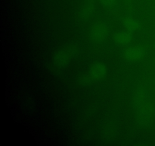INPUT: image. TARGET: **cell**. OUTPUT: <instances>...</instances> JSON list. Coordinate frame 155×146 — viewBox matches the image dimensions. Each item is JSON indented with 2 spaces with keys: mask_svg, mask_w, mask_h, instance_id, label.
Here are the masks:
<instances>
[{
  "mask_svg": "<svg viewBox=\"0 0 155 146\" xmlns=\"http://www.w3.org/2000/svg\"><path fill=\"white\" fill-rule=\"evenodd\" d=\"M77 49L75 46H69L62 49L58 52L54 57V63L57 67H61L66 65L68 62H71L77 53Z\"/></svg>",
  "mask_w": 155,
  "mask_h": 146,
  "instance_id": "1",
  "label": "cell"
},
{
  "mask_svg": "<svg viewBox=\"0 0 155 146\" xmlns=\"http://www.w3.org/2000/svg\"><path fill=\"white\" fill-rule=\"evenodd\" d=\"M142 55H143V50L140 47L130 48L125 53L126 58L130 61L137 60L142 57Z\"/></svg>",
  "mask_w": 155,
  "mask_h": 146,
  "instance_id": "5",
  "label": "cell"
},
{
  "mask_svg": "<svg viewBox=\"0 0 155 146\" xmlns=\"http://www.w3.org/2000/svg\"><path fill=\"white\" fill-rule=\"evenodd\" d=\"M107 73V68L103 63L98 62L95 63L90 68V75L92 76L93 80H100L105 76Z\"/></svg>",
  "mask_w": 155,
  "mask_h": 146,
  "instance_id": "3",
  "label": "cell"
},
{
  "mask_svg": "<svg viewBox=\"0 0 155 146\" xmlns=\"http://www.w3.org/2000/svg\"><path fill=\"white\" fill-rule=\"evenodd\" d=\"M124 25L126 28L130 31H136L139 28V23L133 18H127L124 21Z\"/></svg>",
  "mask_w": 155,
  "mask_h": 146,
  "instance_id": "7",
  "label": "cell"
},
{
  "mask_svg": "<svg viewBox=\"0 0 155 146\" xmlns=\"http://www.w3.org/2000/svg\"><path fill=\"white\" fill-rule=\"evenodd\" d=\"M93 80L90 74H83L79 77L78 82L82 85H88Z\"/></svg>",
  "mask_w": 155,
  "mask_h": 146,
  "instance_id": "8",
  "label": "cell"
},
{
  "mask_svg": "<svg viewBox=\"0 0 155 146\" xmlns=\"http://www.w3.org/2000/svg\"><path fill=\"white\" fill-rule=\"evenodd\" d=\"M102 1V3L106 6H110L111 5L114 4L115 0H101Z\"/></svg>",
  "mask_w": 155,
  "mask_h": 146,
  "instance_id": "9",
  "label": "cell"
},
{
  "mask_svg": "<svg viewBox=\"0 0 155 146\" xmlns=\"http://www.w3.org/2000/svg\"><path fill=\"white\" fill-rule=\"evenodd\" d=\"M95 12V7L92 2H86L83 5L79 12V17L82 20H87L92 16Z\"/></svg>",
  "mask_w": 155,
  "mask_h": 146,
  "instance_id": "4",
  "label": "cell"
},
{
  "mask_svg": "<svg viewBox=\"0 0 155 146\" xmlns=\"http://www.w3.org/2000/svg\"><path fill=\"white\" fill-rule=\"evenodd\" d=\"M108 34V27L104 22L95 23L90 30V38L94 42L104 40Z\"/></svg>",
  "mask_w": 155,
  "mask_h": 146,
  "instance_id": "2",
  "label": "cell"
},
{
  "mask_svg": "<svg viewBox=\"0 0 155 146\" xmlns=\"http://www.w3.org/2000/svg\"><path fill=\"white\" fill-rule=\"evenodd\" d=\"M132 35L129 31H120L114 35V40L119 44H127L131 41Z\"/></svg>",
  "mask_w": 155,
  "mask_h": 146,
  "instance_id": "6",
  "label": "cell"
},
{
  "mask_svg": "<svg viewBox=\"0 0 155 146\" xmlns=\"http://www.w3.org/2000/svg\"><path fill=\"white\" fill-rule=\"evenodd\" d=\"M86 2H92L94 1V0H86Z\"/></svg>",
  "mask_w": 155,
  "mask_h": 146,
  "instance_id": "10",
  "label": "cell"
}]
</instances>
